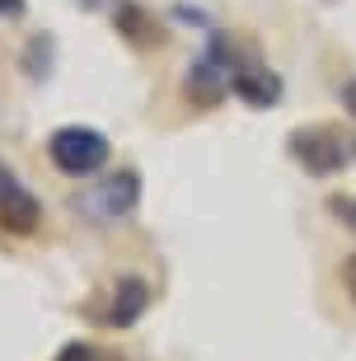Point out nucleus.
<instances>
[{
    "label": "nucleus",
    "instance_id": "nucleus-1",
    "mask_svg": "<svg viewBox=\"0 0 356 361\" xmlns=\"http://www.w3.org/2000/svg\"><path fill=\"white\" fill-rule=\"evenodd\" d=\"M286 150L305 174L333 178L356 164V127H347V122H305V127L290 132Z\"/></svg>",
    "mask_w": 356,
    "mask_h": 361
},
{
    "label": "nucleus",
    "instance_id": "nucleus-2",
    "mask_svg": "<svg viewBox=\"0 0 356 361\" xmlns=\"http://www.w3.org/2000/svg\"><path fill=\"white\" fill-rule=\"evenodd\" d=\"M244 56H249L244 38H235V33H211L207 47H202V56L192 61V71H188L183 94L197 108H216L225 94H230V80H235V71H239Z\"/></svg>",
    "mask_w": 356,
    "mask_h": 361
},
{
    "label": "nucleus",
    "instance_id": "nucleus-3",
    "mask_svg": "<svg viewBox=\"0 0 356 361\" xmlns=\"http://www.w3.org/2000/svg\"><path fill=\"white\" fill-rule=\"evenodd\" d=\"M75 216L90 221V226H118L141 207V169L122 164V169H108L99 174L85 192H75Z\"/></svg>",
    "mask_w": 356,
    "mask_h": 361
},
{
    "label": "nucleus",
    "instance_id": "nucleus-4",
    "mask_svg": "<svg viewBox=\"0 0 356 361\" xmlns=\"http://www.w3.org/2000/svg\"><path fill=\"white\" fill-rule=\"evenodd\" d=\"M47 160L66 178H99L113 160V141L90 122H66L47 136Z\"/></svg>",
    "mask_w": 356,
    "mask_h": 361
},
{
    "label": "nucleus",
    "instance_id": "nucleus-5",
    "mask_svg": "<svg viewBox=\"0 0 356 361\" xmlns=\"http://www.w3.org/2000/svg\"><path fill=\"white\" fill-rule=\"evenodd\" d=\"M38 226H42V202H38V192H33L24 178L14 174L5 160H0V230H5V235L28 240V235H38Z\"/></svg>",
    "mask_w": 356,
    "mask_h": 361
},
{
    "label": "nucleus",
    "instance_id": "nucleus-6",
    "mask_svg": "<svg viewBox=\"0 0 356 361\" xmlns=\"http://www.w3.org/2000/svg\"><path fill=\"white\" fill-rule=\"evenodd\" d=\"M230 94H235L239 104H249V108H258V113H267V108L281 104V75L267 66L258 52H249L244 61H239L235 80H230Z\"/></svg>",
    "mask_w": 356,
    "mask_h": 361
},
{
    "label": "nucleus",
    "instance_id": "nucleus-7",
    "mask_svg": "<svg viewBox=\"0 0 356 361\" xmlns=\"http://www.w3.org/2000/svg\"><path fill=\"white\" fill-rule=\"evenodd\" d=\"M145 310H150V281L136 277V272H122V277H113V291H108L104 310H99V324H108V329H132Z\"/></svg>",
    "mask_w": 356,
    "mask_h": 361
},
{
    "label": "nucleus",
    "instance_id": "nucleus-8",
    "mask_svg": "<svg viewBox=\"0 0 356 361\" xmlns=\"http://www.w3.org/2000/svg\"><path fill=\"white\" fill-rule=\"evenodd\" d=\"M113 28L122 33V42H132L136 52L164 47V19H155L141 0H118L113 5Z\"/></svg>",
    "mask_w": 356,
    "mask_h": 361
},
{
    "label": "nucleus",
    "instance_id": "nucleus-9",
    "mask_svg": "<svg viewBox=\"0 0 356 361\" xmlns=\"http://www.w3.org/2000/svg\"><path fill=\"white\" fill-rule=\"evenodd\" d=\"M52 61H56V38L52 33H33L28 47L19 52V66H24L33 80H47V75H52Z\"/></svg>",
    "mask_w": 356,
    "mask_h": 361
},
{
    "label": "nucleus",
    "instance_id": "nucleus-10",
    "mask_svg": "<svg viewBox=\"0 0 356 361\" xmlns=\"http://www.w3.org/2000/svg\"><path fill=\"white\" fill-rule=\"evenodd\" d=\"M56 361H127V357L113 348H99V343H66L56 352Z\"/></svg>",
    "mask_w": 356,
    "mask_h": 361
},
{
    "label": "nucleus",
    "instance_id": "nucleus-11",
    "mask_svg": "<svg viewBox=\"0 0 356 361\" xmlns=\"http://www.w3.org/2000/svg\"><path fill=\"white\" fill-rule=\"evenodd\" d=\"M338 281H343L347 300L356 305V254H347V258H343V268H338Z\"/></svg>",
    "mask_w": 356,
    "mask_h": 361
},
{
    "label": "nucleus",
    "instance_id": "nucleus-12",
    "mask_svg": "<svg viewBox=\"0 0 356 361\" xmlns=\"http://www.w3.org/2000/svg\"><path fill=\"white\" fill-rule=\"evenodd\" d=\"M329 207H333V216H338L347 230H356V197H333Z\"/></svg>",
    "mask_w": 356,
    "mask_h": 361
},
{
    "label": "nucleus",
    "instance_id": "nucleus-13",
    "mask_svg": "<svg viewBox=\"0 0 356 361\" xmlns=\"http://www.w3.org/2000/svg\"><path fill=\"white\" fill-rule=\"evenodd\" d=\"M28 0H0V19H24Z\"/></svg>",
    "mask_w": 356,
    "mask_h": 361
},
{
    "label": "nucleus",
    "instance_id": "nucleus-14",
    "mask_svg": "<svg viewBox=\"0 0 356 361\" xmlns=\"http://www.w3.org/2000/svg\"><path fill=\"white\" fill-rule=\"evenodd\" d=\"M338 99H343V108H347V118L356 122V75H352V80L343 85V94H338Z\"/></svg>",
    "mask_w": 356,
    "mask_h": 361
}]
</instances>
